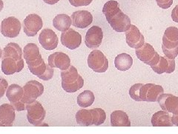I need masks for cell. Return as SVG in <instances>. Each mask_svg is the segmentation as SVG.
I'll return each mask as SVG.
<instances>
[{"mask_svg": "<svg viewBox=\"0 0 178 134\" xmlns=\"http://www.w3.org/2000/svg\"><path fill=\"white\" fill-rule=\"evenodd\" d=\"M26 109L27 111V118L29 123L34 126H42L45 118L46 112L40 102L36 100L31 103L27 104Z\"/></svg>", "mask_w": 178, "mask_h": 134, "instance_id": "6da1fadb", "label": "cell"}, {"mask_svg": "<svg viewBox=\"0 0 178 134\" xmlns=\"http://www.w3.org/2000/svg\"><path fill=\"white\" fill-rule=\"evenodd\" d=\"M88 65L95 72L103 73L108 69V60L100 50H94L88 57Z\"/></svg>", "mask_w": 178, "mask_h": 134, "instance_id": "7a4b0ae2", "label": "cell"}, {"mask_svg": "<svg viewBox=\"0 0 178 134\" xmlns=\"http://www.w3.org/2000/svg\"><path fill=\"white\" fill-rule=\"evenodd\" d=\"M135 53L140 60L150 67L156 65L160 60V56L159 54L149 43H144L140 48H136Z\"/></svg>", "mask_w": 178, "mask_h": 134, "instance_id": "3957f363", "label": "cell"}, {"mask_svg": "<svg viewBox=\"0 0 178 134\" xmlns=\"http://www.w3.org/2000/svg\"><path fill=\"white\" fill-rule=\"evenodd\" d=\"M24 94L22 101L25 104L31 103L37 100L44 93V86L37 81H30L25 84L23 87Z\"/></svg>", "mask_w": 178, "mask_h": 134, "instance_id": "277c9868", "label": "cell"}, {"mask_svg": "<svg viewBox=\"0 0 178 134\" xmlns=\"http://www.w3.org/2000/svg\"><path fill=\"white\" fill-rule=\"evenodd\" d=\"M163 93V88L160 85L147 83L143 84L140 90V98L141 101L155 102L159 96Z\"/></svg>", "mask_w": 178, "mask_h": 134, "instance_id": "5b68a950", "label": "cell"}, {"mask_svg": "<svg viewBox=\"0 0 178 134\" xmlns=\"http://www.w3.org/2000/svg\"><path fill=\"white\" fill-rule=\"evenodd\" d=\"M23 55L28 69L37 67L44 61L39 53V47L35 43H28L24 47Z\"/></svg>", "mask_w": 178, "mask_h": 134, "instance_id": "8992f818", "label": "cell"}, {"mask_svg": "<svg viewBox=\"0 0 178 134\" xmlns=\"http://www.w3.org/2000/svg\"><path fill=\"white\" fill-rule=\"evenodd\" d=\"M21 30V22L14 17L4 19L1 23V33L4 36L9 38L16 37Z\"/></svg>", "mask_w": 178, "mask_h": 134, "instance_id": "52a82bcc", "label": "cell"}, {"mask_svg": "<svg viewBox=\"0 0 178 134\" xmlns=\"http://www.w3.org/2000/svg\"><path fill=\"white\" fill-rule=\"evenodd\" d=\"M43 26L42 20L39 15L32 13L23 21V30L27 36H34Z\"/></svg>", "mask_w": 178, "mask_h": 134, "instance_id": "ba28073f", "label": "cell"}, {"mask_svg": "<svg viewBox=\"0 0 178 134\" xmlns=\"http://www.w3.org/2000/svg\"><path fill=\"white\" fill-rule=\"evenodd\" d=\"M61 43L69 49H76L82 43V36L73 29H69L62 33Z\"/></svg>", "mask_w": 178, "mask_h": 134, "instance_id": "9c48e42d", "label": "cell"}, {"mask_svg": "<svg viewBox=\"0 0 178 134\" xmlns=\"http://www.w3.org/2000/svg\"><path fill=\"white\" fill-rule=\"evenodd\" d=\"M103 39V32L99 26H92L88 30L85 38V43L89 48H96L100 46Z\"/></svg>", "mask_w": 178, "mask_h": 134, "instance_id": "30bf717a", "label": "cell"}, {"mask_svg": "<svg viewBox=\"0 0 178 134\" xmlns=\"http://www.w3.org/2000/svg\"><path fill=\"white\" fill-rule=\"evenodd\" d=\"M40 45L45 49L51 51L55 49L58 46V36L53 30L50 29H43L39 36Z\"/></svg>", "mask_w": 178, "mask_h": 134, "instance_id": "8fae6325", "label": "cell"}, {"mask_svg": "<svg viewBox=\"0 0 178 134\" xmlns=\"http://www.w3.org/2000/svg\"><path fill=\"white\" fill-rule=\"evenodd\" d=\"M126 43L131 48H139L145 43L144 36L141 34L139 29L134 25H131L125 31Z\"/></svg>", "mask_w": 178, "mask_h": 134, "instance_id": "7c38bea8", "label": "cell"}, {"mask_svg": "<svg viewBox=\"0 0 178 134\" xmlns=\"http://www.w3.org/2000/svg\"><path fill=\"white\" fill-rule=\"evenodd\" d=\"M157 102L160 104L162 110L172 113L178 114V97L172 94H162L157 98Z\"/></svg>", "mask_w": 178, "mask_h": 134, "instance_id": "4fadbf2b", "label": "cell"}, {"mask_svg": "<svg viewBox=\"0 0 178 134\" xmlns=\"http://www.w3.org/2000/svg\"><path fill=\"white\" fill-rule=\"evenodd\" d=\"M108 22L117 32H125L131 25L130 18L121 10Z\"/></svg>", "mask_w": 178, "mask_h": 134, "instance_id": "5bb4252c", "label": "cell"}, {"mask_svg": "<svg viewBox=\"0 0 178 134\" xmlns=\"http://www.w3.org/2000/svg\"><path fill=\"white\" fill-rule=\"evenodd\" d=\"M72 25L77 29H86L93 22V16L88 10H77L71 15Z\"/></svg>", "mask_w": 178, "mask_h": 134, "instance_id": "9a60e30c", "label": "cell"}, {"mask_svg": "<svg viewBox=\"0 0 178 134\" xmlns=\"http://www.w3.org/2000/svg\"><path fill=\"white\" fill-rule=\"evenodd\" d=\"M23 58L16 60L11 57H5L2 60V71L6 75H11L15 72H20L24 68Z\"/></svg>", "mask_w": 178, "mask_h": 134, "instance_id": "2e32d148", "label": "cell"}, {"mask_svg": "<svg viewBox=\"0 0 178 134\" xmlns=\"http://www.w3.org/2000/svg\"><path fill=\"white\" fill-rule=\"evenodd\" d=\"M48 64L52 68H58L60 70H65L71 66V60L66 54L57 52L48 57Z\"/></svg>", "mask_w": 178, "mask_h": 134, "instance_id": "e0dca14e", "label": "cell"}, {"mask_svg": "<svg viewBox=\"0 0 178 134\" xmlns=\"http://www.w3.org/2000/svg\"><path fill=\"white\" fill-rule=\"evenodd\" d=\"M15 120V109L11 104L0 106V127H11Z\"/></svg>", "mask_w": 178, "mask_h": 134, "instance_id": "ac0fdd59", "label": "cell"}, {"mask_svg": "<svg viewBox=\"0 0 178 134\" xmlns=\"http://www.w3.org/2000/svg\"><path fill=\"white\" fill-rule=\"evenodd\" d=\"M151 69L154 72L160 75L165 72L171 74L175 70V60L167 57H160V60L156 65L151 66Z\"/></svg>", "mask_w": 178, "mask_h": 134, "instance_id": "d6986e66", "label": "cell"}, {"mask_svg": "<svg viewBox=\"0 0 178 134\" xmlns=\"http://www.w3.org/2000/svg\"><path fill=\"white\" fill-rule=\"evenodd\" d=\"M76 121L80 126H91L95 124L94 109H79L76 114Z\"/></svg>", "mask_w": 178, "mask_h": 134, "instance_id": "ffe728a7", "label": "cell"}, {"mask_svg": "<svg viewBox=\"0 0 178 134\" xmlns=\"http://www.w3.org/2000/svg\"><path fill=\"white\" fill-rule=\"evenodd\" d=\"M151 124L153 127H171L173 124L172 117L166 111H158L153 115L151 118Z\"/></svg>", "mask_w": 178, "mask_h": 134, "instance_id": "44dd1931", "label": "cell"}, {"mask_svg": "<svg viewBox=\"0 0 178 134\" xmlns=\"http://www.w3.org/2000/svg\"><path fill=\"white\" fill-rule=\"evenodd\" d=\"M111 124L113 127H130L129 116L122 110H115L111 114Z\"/></svg>", "mask_w": 178, "mask_h": 134, "instance_id": "7402d4cb", "label": "cell"}, {"mask_svg": "<svg viewBox=\"0 0 178 134\" xmlns=\"http://www.w3.org/2000/svg\"><path fill=\"white\" fill-rule=\"evenodd\" d=\"M22 50L21 47L17 43H10L5 47L2 52V58L5 57H11L16 60L22 58Z\"/></svg>", "mask_w": 178, "mask_h": 134, "instance_id": "603a6c76", "label": "cell"}, {"mask_svg": "<svg viewBox=\"0 0 178 134\" xmlns=\"http://www.w3.org/2000/svg\"><path fill=\"white\" fill-rule=\"evenodd\" d=\"M72 24V20L68 15L61 13L56 15L53 20V25L56 30L65 31L70 29Z\"/></svg>", "mask_w": 178, "mask_h": 134, "instance_id": "cb8c5ba5", "label": "cell"}, {"mask_svg": "<svg viewBox=\"0 0 178 134\" xmlns=\"http://www.w3.org/2000/svg\"><path fill=\"white\" fill-rule=\"evenodd\" d=\"M82 76L79 75L77 69L73 66H70L65 70H62V84H71L77 82Z\"/></svg>", "mask_w": 178, "mask_h": 134, "instance_id": "d4e9b609", "label": "cell"}, {"mask_svg": "<svg viewBox=\"0 0 178 134\" xmlns=\"http://www.w3.org/2000/svg\"><path fill=\"white\" fill-rule=\"evenodd\" d=\"M133 64V58L131 55L126 53L120 54L116 57L114 60L115 67L120 71L129 70Z\"/></svg>", "mask_w": 178, "mask_h": 134, "instance_id": "484cf974", "label": "cell"}, {"mask_svg": "<svg viewBox=\"0 0 178 134\" xmlns=\"http://www.w3.org/2000/svg\"><path fill=\"white\" fill-rule=\"evenodd\" d=\"M162 49L165 57L176 58L178 55V41H169L162 37Z\"/></svg>", "mask_w": 178, "mask_h": 134, "instance_id": "4316f807", "label": "cell"}, {"mask_svg": "<svg viewBox=\"0 0 178 134\" xmlns=\"http://www.w3.org/2000/svg\"><path fill=\"white\" fill-rule=\"evenodd\" d=\"M23 94V88L16 83L11 84L6 90V96L11 104L21 101Z\"/></svg>", "mask_w": 178, "mask_h": 134, "instance_id": "83f0119b", "label": "cell"}, {"mask_svg": "<svg viewBox=\"0 0 178 134\" xmlns=\"http://www.w3.org/2000/svg\"><path fill=\"white\" fill-rule=\"evenodd\" d=\"M120 10V5L117 1L110 0L104 5L103 8V13H104L107 21H109Z\"/></svg>", "mask_w": 178, "mask_h": 134, "instance_id": "f1b7e54d", "label": "cell"}, {"mask_svg": "<svg viewBox=\"0 0 178 134\" xmlns=\"http://www.w3.org/2000/svg\"><path fill=\"white\" fill-rule=\"evenodd\" d=\"M95 97L94 93L90 90H85L77 96V104L79 107L86 108L94 103Z\"/></svg>", "mask_w": 178, "mask_h": 134, "instance_id": "f546056e", "label": "cell"}, {"mask_svg": "<svg viewBox=\"0 0 178 134\" xmlns=\"http://www.w3.org/2000/svg\"><path fill=\"white\" fill-rule=\"evenodd\" d=\"M84 85L83 78L81 77L77 82L71 83V84H62V87L67 93H75L78 91L81 88H82Z\"/></svg>", "mask_w": 178, "mask_h": 134, "instance_id": "4dcf8cb0", "label": "cell"}, {"mask_svg": "<svg viewBox=\"0 0 178 134\" xmlns=\"http://www.w3.org/2000/svg\"><path fill=\"white\" fill-rule=\"evenodd\" d=\"M163 38L169 41H178V29L175 26H171L164 32Z\"/></svg>", "mask_w": 178, "mask_h": 134, "instance_id": "1f68e13d", "label": "cell"}, {"mask_svg": "<svg viewBox=\"0 0 178 134\" xmlns=\"http://www.w3.org/2000/svg\"><path fill=\"white\" fill-rule=\"evenodd\" d=\"M143 85V84H142V83H136L131 87L130 90H129V95L133 100L136 101H141L140 98V90Z\"/></svg>", "mask_w": 178, "mask_h": 134, "instance_id": "d6a6232c", "label": "cell"}, {"mask_svg": "<svg viewBox=\"0 0 178 134\" xmlns=\"http://www.w3.org/2000/svg\"><path fill=\"white\" fill-rule=\"evenodd\" d=\"M46 66H47V64H45V61H43L42 63L37 66V67L30 68L29 70H30V72H31L33 75H34L39 78L41 75H42L44 74L45 72Z\"/></svg>", "mask_w": 178, "mask_h": 134, "instance_id": "836d02e7", "label": "cell"}, {"mask_svg": "<svg viewBox=\"0 0 178 134\" xmlns=\"http://www.w3.org/2000/svg\"><path fill=\"white\" fill-rule=\"evenodd\" d=\"M53 76V68H52L49 64H47L46 66V70L44 72L42 75H41L39 78L43 81H48L51 80Z\"/></svg>", "mask_w": 178, "mask_h": 134, "instance_id": "e575fe53", "label": "cell"}, {"mask_svg": "<svg viewBox=\"0 0 178 134\" xmlns=\"http://www.w3.org/2000/svg\"><path fill=\"white\" fill-rule=\"evenodd\" d=\"M93 0H69L71 5L74 7L87 6L92 2Z\"/></svg>", "mask_w": 178, "mask_h": 134, "instance_id": "d590c367", "label": "cell"}, {"mask_svg": "<svg viewBox=\"0 0 178 134\" xmlns=\"http://www.w3.org/2000/svg\"><path fill=\"white\" fill-rule=\"evenodd\" d=\"M8 87V83L5 78H0V98L3 96L6 93V90Z\"/></svg>", "mask_w": 178, "mask_h": 134, "instance_id": "8d00e7d4", "label": "cell"}, {"mask_svg": "<svg viewBox=\"0 0 178 134\" xmlns=\"http://www.w3.org/2000/svg\"><path fill=\"white\" fill-rule=\"evenodd\" d=\"M157 4L162 9H168L173 4V0H156Z\"/></svg>", "mask_w": 178, "mask_h": 134, "instance_id": "74e56055", "label": "cell"}, {"mask_svg": "<svg viewBox=\"0 0 178 134\" xmlns=\"http://www.w3.org/2000/svg\"><path fill=\"white\" fill-rule=\"evenodd\" d=\"M11 104L14 107L15 110L23 111L26 109V104L24 103L22 100L17 102H14V103H11Z\"/></svg>", "mask_w": 178, "mask_h": 134, "instance_id": "f35d334b", "label": "cell"}, {"mask_svg": "<svg viewBox=\"0 0 178 134\" xmlns=\"http://www.w3.org/2000/svg\"><path fill=\"white\" fill-rule=\"evenodd\" d=\"M172 18L174 22L178 23V5L174 7L172 12Z\"/></svg>", "mask_w": 178, "mask_h": 134, "instance_id": "ab89813d", "label": "cell"}, {"mask_svg": "<svg viewBox=\"0 0 178 134\" xmlns=\"http://www.w3.org/2000/svg\"><path fill=\"white\" fill-rule=\"evenodd\" d=\"M172 122L173 124L178 127V114L173 115V116L172 117Z\"/></svg>", "mask_w": 178, "mask_h": 134, "instance_id": "60d3db41", "label": "cell"}, {"mask_svg": "<svg viewBox=\"0 0 178 134\" xmlns=\"http://www.w3.org/2000/svg\"><path fill=\"white\" fill-rule=\"evenodd\" d=\"M42 1H44L46 4L52 5L56 4V3H57L60 0H42Z\"/></svg>", "mask_w": 178, "mask_h": 134, "instance_id": "b9f144b4", "label": "cell"}, {"mask_svg": "<svg viewBox=\"0 0 178 134\" xmlns=\"http://www.w3.org/2000/svg\"><path fill=\"white\" fill-rule=\"evenodd\" d=\"M2 8H3V2L2 0H0V11L2 10Z\"/></svg>", "mask_w": 178, "mask_h": 134, "instance_id": "7bdbcfd3", "label": "cell"}, {"mask_svg": "<svg viewBox=\"0 0 178 134\" xmlns=\"http://www.w3.org/2000/svg\"><path fill=\"white\" fill-rule=\"evenodd\" d=\"M2 52L1 48H0V58H1V57H2Z\"/></svg>", "mask_w": 178, "mask_h": 134, "instance_id": "ee69618b", "label": "cell"}]
</instances>
